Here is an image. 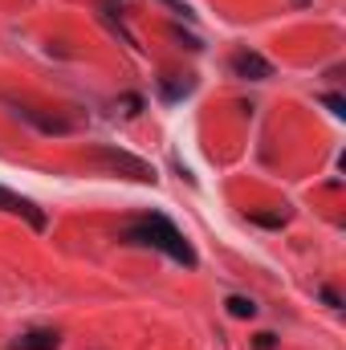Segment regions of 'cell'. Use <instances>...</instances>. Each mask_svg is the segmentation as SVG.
Segmentation results:
<instances>
[{"label":"cell","mask_w":346,"mask_h":350,"mask_svg":"<svg viewBox=\"0 0 346 350\" xmlns=\"http://www.w3.org/2000/svg\"><path fill=\"white\" fill-rule=\"evenodd\" d=\"M127 245H147V249H159V253H168L172 261H179L183 269H196L200 257H196V249L183 241V232L175 228L168 216H159V212H143V216H135L131 224H122V232H118Z\"/></svg>","instance_id":"cell-1"},{"label":"cell","mask_w":346,"mask_h":350,"mask_svg":"<svg viewBox=\"0 0 346 350\" xmlns=\"http://www.w3.org/2000/svg\"><path fill=\"white\" fill-rule=\"evenodd\" d=\"M90 159H98V163H106V167H114V172H127L131 179H139V183H155V167H151V163H143V159H135V155H127V151L94 147V151H90Z\"/></svg>","instance_id":"cell-2"},{"label":"cell","mask_w":346,"mask_h":350,"mask_svg":"<svg viewBox=\"0 0 346 350\" xmlns=\"http://www.w3.org/2000/svg\"><path fill=\"white\" fill-rule=\"evenodd\" d=\"M228 66H232V74L245 78V82H265V78H273V66H269L261 53H253V49H237Z\"/></svg>","instance_id":"cell-3"},{"label":"cell","mask_w":346,"mask_h":350,"mask_svg":"<svg viewBox=\"0 0 346 350\" xmlns=\"http://www.w3.org/2000/svg\"><path fill=\"white\" fill-rule=\"evenodd\" d=\"M0 208H4V212H16V216H25V220H29V228H37V232L49 224V216H45V212H41L33 200L16 196V191H8V187H0Z\"/></svg>","instance_id":"cell-4"},{"label":"cell","mask_w":346,"mask_h":350,"mask_svg":"<svg viewBox=\"0 0 346 350\" xmlns=\"http://www.w3.org/2000/svg\"><path fill=\"white\" fill-rule=\"evenodd\" d=\"M57 347H62V334L49 330V326H41V330H25V334H16L4 350H57Z\"/></svg>","instance_id":"cell-5"},{"label":"cell","mask_w":346,"mask_h":350,"mask_svg":"<svg viewBox=\"0 0 346 350\" xmlns=\"http://www.w3.org/2000/svg\"><path fill=\"white\" fill-rule=\"evenodd\" d=\"M224 306H228L232 318H253V314H257V301H253V297H241V293H232Z\"/></svg>","instance_id":"cell-6"},{"label":"cell","mask_w":346,"mask_h":350,"mask_svg":"<svg viewBox=\"0 0 346 350\" xmlns=\"http://www.w3.org/2000/svg\"><path fill=\"white\" fill-rule=\"evenodd\" d=\"M183 94H191V82H187V78H163V98H168V102L183 98Z\"/></svg>","instance_id":"cell-7"},{"label":"cell","mask_w":346,"mask_h":350,"mask_svg":"<svg viewBox=\"0 0 346 350\" xmlns=\"http://www.w3.org/2000/svg\"><path fill=\"white\" fill-rule=\"evenodd\" d=\"M253 220H257V224H265V228H281V224H285V216H273V212H257Z\"/></svg>","instance_id":"cell-8"},{"label":"cell","mask_w":346,"mask_h":350,"mask_svg":"<svg viewBox=\"0 0 346 350\" xmlns=\"http://www.w3.org/2000/svg\"><path fill=\"white\" fill-rule=\"evenodd\" d=\"M322 106H330L334 114H346V102L338 98V94H322Z\"/></svg>","instance_id":"cell-9"},{"label":"cell","mask_w":346,"mask_h":350,"mask_svg":"<svg viewBox=\"0 0 346 350\" xmlns=\"http://www.w3.org/2000/svg\"><path fill=\"white\" fill-rule=\"evenodd\" d=\"M318 293H322V301H326V306H334V310H338V306H343V297H338V293H334V289H330V285H322V289H318Z\"/></svg>","instance_id":"cell-10"},{"label":"cell","mask_w":346,"mask_h":350,"mask_svg":"<svg viewBox=\"0 0 346 350\" xmlns=\"http://www.w3.org/2000/svg\"><path fill=\"white\" fill-rule=\"evenodd\" d=\"M159 4H168V8H175V12H179L183 21H191V16H196V12H191L187 4H179V0H159Z\"/></svg>","instance_id":"cell-11"},{"label":"cell","mask_w":346,"mask_h":350,"mask_svg":"<svg viewBox=\"0 0 346 350\" xmlns=\"http://www.w3.org/2000/svg\"><path fill=\"white\" fill-rule=\"evenodd\" d=\"M122 106H127V114H139V106H143V98H135V94H131V98H122Z\"/></svg>","instance_id":"cell-12"},{"label":"cell","mask_w":346,"mask_h":350,"mask_svg":"<svg viewBox=\"0 0 346 350\" xmlns=\"http://www.w3.org/2000/svg\"><path fill=\"white\" fill-rule=\"evenodd\" d=\"M257 350H273V334H257Z\"/></svg>","instance_id":"cell-13"},{"label":"cell","mask_w":346,"mask_h":350,"mask_svg":"<svg viewBox=\"0 0 346 350\" xmlns=\"http://www.w3.org/2000/svg\"><path fill=\"white\" fill-rule=\"evenodd\" d=\"M293 4H310V0H293Z\"/></svg>","instance_id":"cell-14"}]
</instances>
